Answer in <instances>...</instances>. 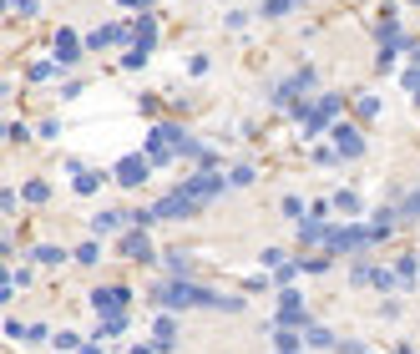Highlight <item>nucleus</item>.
<instances>
[{
  "mask_svg": "<svg viewBox=\"0 0 420 354\" xmlns=\"http://www.w3.org/2000/svg\"><path fill=\"white\" fill-rule=\"evenodd\" d=\"M309 87H314V71H309V66H299V71H294V76L284 81V87L274 91V96H279V101H289V96H304Z\"/></svg>",
  "mask_w": 420,
  "mask_h": 354,
  "instance_id": "obj_9",
  "label": "nucleus"
},
{
  "mask_svg": "<svg viewBox=\"0 0 420 354\" xmlns=\"http://www.w3.org/2000/svg\"><path fill=\"white\" fill-rule=\"evenodd\" d=\"M360 152H365V137L354 132L349 121H340V127H334V157L345 162V157H360Z\"/></svg>",
  "mask_w": 420,
  "mask_h": 354,
  "instance_id": "obj_4",
  "label": "nucleus"
},
{
  "mask_svg": "<svg viewBox=\"0 0 420 354\" xmlns=\"http://www.w3.org/2000/svg\"><path fill=\"white\" fill-rule=\"evenodd\" d=\"M405 218H420V193H410V198H405Z\"/></svg>",
  "mask_w": 420,
  "mask_h": 354,
  "instance_id": "obj_26",
  "label": "nucleus"
},
{
  "mask_svg": "<svg viewBox=\"0 0 420 354\" xmlns=\"http://www.w3.org/2000/svg\"><path fill=\"white\" fill-rule=\"evenodd\" d=\"M61 76V61H41V66H31V81H56Z\"/></svg>",
  "mask_w": 420,
  "mask_h": 354,
  "instance_id": "obj_17",
  "label": "nucleus"
},
{
  "mask_svg": "<svg viewBox=\"0 0 420 354\" xmlns=\"http://www.w3.org/2000/svg\"><path fill=\"white\" fill-rule=\"evenodd\" d=\"M354 117H360V121H375V117H380V96H360V101H354Z\"/></svg>",
  "mask_w": 420,
  "mask_h": 354,
  "instance_id": "obj_13",
  "label": "nucleus"
},
{
  "mask_svg": "<svg viewBox=\"0 0 420 354\" xmlns=\"http://www.w3.org/2000/svg\"><path fill=\"white\" fill-rule=\"evenodd\" d=\"M223 187H228V177H218V172H198V177H187V193H193L198 202L223 198Z\"/></svg>",
  "mask_w": 420,
  "mask_h": 354,
  "instance_id": "obj_3",
  "label": "nucleus"
},
{
  "mask_svg": "<svg viewBox=\"0 0 420 354\" xmlns=\"http://www.w3.org/2000/svg\"><path fill=\"white\" fill-rule=\"evenodd\" d=\"M162 309H223V314H238L243 299H228V294H213V288H198L193 279H167L157 283V294H152Z\"/></svg>",
  "mask_w": 420,
  "mask_h": 354,
  "instance_id": "obj_1",
  "label": "nucleus"
},
{
  "mask_svg": "<svg viewBox=\"0 0 420 354\" xmlns=\"http://www.w3.org/2000/svg\"><path fill=\"white\" fill-rule=\"evenodd\" d=\"M96 187H101V172H87V168L76 172V193H87V198H92Z\"/></svg>",
  "mask_w": 420,
  "mask_h": 354,
  "instance_id": "obj_16",
  "label": "nucleus"
},
{
  "mask_svg": "<svg viewBox=\"0 0 420 354\" xmlns=\"http://www.w3.org/2000/svg\"><path fill=\"white\" fill-rule=\"evenodd\" d=\"M304 344H309V349H329V344H334V334H329L324 324H309V329H304Z\"/></svg>",
  "mask_w": 420,
  "mask_h": 354,
  "instance_id": "obj_12",
  "label": "nucleus"
},
{
  "mask_svg": "<svg viewBox=\"0 0 420 354\" xmlns=\"http://www.w3.org/2000/svg\"><path fill=\"white\" fill-rule=\"evenodd\" d=\"M228 182H233V187H248V182H254V168H233V172H228Z\"/></svg>",
  "mask_w": 420,
  "mask_h": 354,
  "instance_id": "obj_24",
  "label": "nucleus"
},
{
  "mask_svg": "<svg viewBox=\"0 0 420 354\" xmlns=\"http://www.w3.org/2000/svg\"><path fill=\"white\" fill-rule=\"evenodd\" d=\"M334 202H340V213H360V198L354 193H334Z\"/></svg>",
  "mask_w": 420,
  "mask_h": 354,
  "instance_id": "obj_21",
  "label": "nucleus"
},
{
  "mask_svg": "<svg viewBox=\"0 0 420 354\" xmlns=\"http://www.w3.org/2000/svg\"><path fill=\"white\" fill-rule=\"evenodd\" d=\"M127 354H152V349H147V344H137V349H127Z\"/></svg>",
  "mask_w": 420,
  "mask_h": 354,
  "instance_id": "obj_28",
  "label": "nucleus"
},
{
  "mask_svg": "<svg viewBox=\"0 0 420 354\" xmlns=\"http://www.w3.org/2000/svg\"><path fill=\"white\" fill-rule=\"evenodd\" d=\"M127 304H132V288H96L92 294V309H101V314H122Z\"/></svg>",
  "mask_w": 420,
  "mask_h": 354,
  "instance_id": "obj_5",
  "label": "nucleus"
},
{
  "mask_svg": "<svg viewBox=\"0 0 420 354\" xmlns=\"http://www.w3.org/2000/svg\"><path fill=\"white\" fill-rule=\"evenodd\" d=\"M395 274H400V283H415L420 268H415V258H400V268H395Z\"/></svg>",
  "mask_w": 420,
  "mask_h": 354,
  "instance_id": "obj_23",
  "label": "nucleus"
},
{
  "mask_svg": "<svg viewBox=\"0 0 420 354\" xmlns=\"http://www.w3.org/2000/svg\"><path fill=\"white\" fill-rule=\"evenodd\" d=\"M299 344H304V339L294 334V329H284V334H279V354H299Z\"/></svg>",
  "mask_w": 420,
  "mask_h": 354,
  "instance_id": "obj_19",
  "label": "nucleus"
},
{
  "mask_svg": "<svg viewBox=\"0 0 420 354\" xmlns=\"http://www.w3.org/2000/svg\"><path fill=\"white\" fill-rule=\"evenodd\" d=\"M147 168H152V157H122V162H117V182H122V187H137V182L147 177Z\"/></svg>",
  "mask_w": 420,
  "mask_h": 354,
  "instance_id": "obj_6",
  "label": "nucleus"
},
{
  "mask_svg": "<svg viewBox=\"0 0 420 354\" xmlns=\"http://www.w3.org/2000/svg\"><path fill=\"white\" fill-rule=\"evenodd\" d=\"M132 40H137V51H152V40H157V20L142 15L137 26H132Z\"/></svg>",
  "mask_w": 420,
  "mask_h": 354,
  "instance_id": "obj_10",
  "label": "nucleus"
},
{
  "mask_svg": "<svg viewBox=\"0 0 420 354\" xmlns=\"http://www.w3.org/2000/svg\"><path fill=\"white\" fill-rule=\"evenodd\" d=\"M20 198H26V202H51V187L36 177V182H26V187H20Z\"/></svg>",
  "mask_w": 420,
  "mask_h": 354,
  "instance_id": "obj_14",
  "label": "nucleus"
},
{
  "mask_svg": "<svg viewBox=\"0 0 420 354\" xmlns=\"http://www.w3.org/2000/svg\"><path fill=\"white\" fill-rule=\"evenodd\" d=\"M117 40H127V46H132V26H101V31L87 36V46L92 51H107V46H117Z\"/></svg>",
  "mask_w": 420,
  "mask_h": 354,
  "instance_id": "obj_7",
  "label": "nucleus"
},
{
  "mask_svg": "<svg viewBox=\"0 0 420 354\" xmlns=\"http://www.w3.org/2000/svg\"><path fill=\"white\" fill-rule=\"evenodd\" d=\"M76 258H81V263H96V258H101V248H96V243H81V248H76Z\"/></svg>",
  "mask_w": 420,
  "mask_h": 354,
  "instance_id": "obj_25",
  "label": "nucleus"
},
{
  "mask_svg": "<svg viewBox=\"0 0 420 354\" xmlns=\"http://www.w3.org/2000/svg\"><path fill=\"white\" fill-rule=\"evenodd\" d=\"M122 253H127V258H137V263H147V258H152V243H147V233H142V228H127V238H122Z\"/></svg>",
  "mask_w": 420,
  "mask_h": 354,
  "instance_id": "obj_8",
  "label": "nucleus"
},
{
  "mask_svg": "<svg viewBox=\"0 0 420 354\" xmlns=\"http://www.w3.org/2000/svg\"><path fill=\"white\" fill-rule=\"evenodd\" d=\"M152 339H157V349H173V344H178V329H173V319H157V334H152Z\"/></svg>",
  "mask_w": 420,
  "mask_h": 354,
  "instance_id": "obj_15",
  "label": "nucleus"
},
{
  "mask_svg": "<svg viewBox=\"0 0 420 354\" xmlns=\"http://www.w3.org/2000/svg\"><path fill=\"white\" fill-rule=\"evenodd\" d=\"M76 51H81L76 31H56V61H61V66H66V61H76Z\"/></svg>",
  "mask_w": 420,
  "mask_h": 354,
  "instance_id": "obj_11",
  "label": "nucleus"
},
{
  "mask_svg": "<svg viewBox=\"0 0 420 354\" xmlns=\"http://www.w3.org/2000/svg\"><path fill=\"white\" fill-rule=\"evenodd\" d=\"M198 207H203V202H198L193 193H187V182H182L178 193H167V198H162V202L152 207V213H157V218H193Z\"/></svg>",
  "mask_w": 420,
  "mask_h": 354,
  "instance_id": "obj_2",
  "label": "nucleus"
},
{
  "mask_svg": "<svg viewBox=\"0 0 420 354\" xmlns=\"http://www.w3.org/2000/svg\"><path fill=\"white\" fill-rule=\"evenodd\" d=\"M122 329H127V314H107L101 319V334H122Z\"/></svg>",
  "mask_w": 420,
  "mask_h": 354,
  "instance_id": "obj_20",
  "label": "nucleus"
},
{
  "mask_svg": "<svg viewBox=\"0 0 420 354\" xmlns=\"http://www.w3.org/2000/svg\"><path fill=\"white\" fill-rule=\"evenodd\" d=\"M410 6H420V0H410Z\"/></svg>",
  "mask_w": 420,
  "mask_h": 354,
  "instance_id": "obj_29",
  "label": "nucleus"
},
{
  "mask_svg": "<svg viewBox=\"0 0 420 354\" xmlns=\"http://www.w3.org/2000/svg\"><path fill=\"white\" fill-rule=\"evenodd\" d=\"M117 223H127V218H122V213H101V218H96V233H112Z\"/></svg>",
  "mask_w": 420,
  "mask_h": 354,
  "instance_id": "obj_22",
  "label": "nucleus"
},
{
  "mask_svg": "<svg viewBox=\"0 0 420 354\" xmlns=\"http://www.w3.org/2000/svg\"><path fill=\"white\" fill-rule=\"evenodd\" d=\"M61 258H66V253H61L56 243H41V248H36V263H61Z\"/></svg>",
  "mask_w": 420,
  "mask_h": 354,
  "instance_id": "obj_18",
  "label": "nucleus"
},
{
  "mask_svg": "<svg viewBox=\"0 0 420 354\" xmlns=\"http://www.w3.org/2000/svg\"><path fill=\"white\" fill-rule=\"evenodd\" d=\"M117 6H127V10H147V0H117Z\"/></svg>",
  "mask_w": 420,
  "mask_h": 354,
  "instance_id": "obj_27",
  "label": "nucleus"
}]
</instances>
